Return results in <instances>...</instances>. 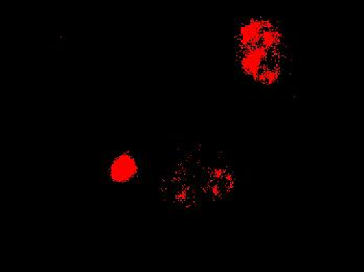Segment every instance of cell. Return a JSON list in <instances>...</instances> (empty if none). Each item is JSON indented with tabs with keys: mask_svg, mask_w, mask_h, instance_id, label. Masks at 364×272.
Instances as JSON below:
<instances>
[{
	"mask_svg": "<svg viewBox=\"0 0 364 272\" xmlns=\"http://www.w3.org/2000/svg\"><path fill=\"white\" fill-rule=\"evenodd\" d=\"M137 164L130 154H121L115 158L110 166V176L115 182H126L136 173Z\"/></svg>",
	"mask_w": 364,
	"mask_h": 272,
	"instance_id": "6da1fadb",
	"label": "cell"
}]
</instances>
